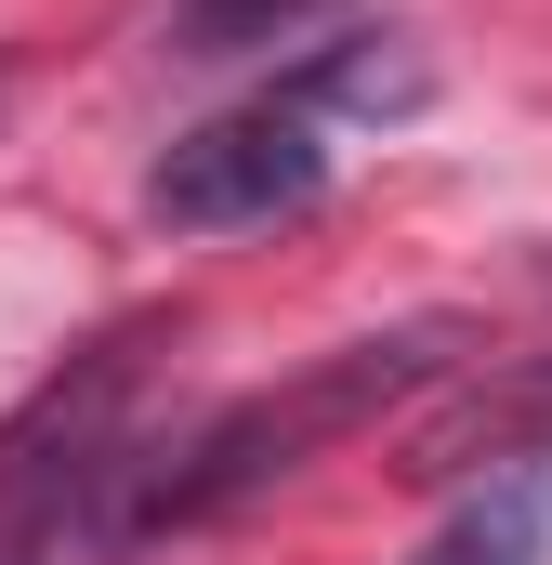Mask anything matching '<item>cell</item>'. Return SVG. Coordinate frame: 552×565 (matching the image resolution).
Masks as SVG:
<instances>
[{"label": "cell", "mask_w": 552, "mask_h": 565, "mask_svg": "<svg viewBox=\"0 0 552 565\" xmlns=\"http://www.w3.org/2000/svg\"><path fill=\"white\" fill-rule=\"evenodd\" d=\"M447 355H460V329H447V316H408V329H382V342H342V355L289 369L264 395H237L224 422H198L184 447H158V526H211V513L289 487V473L329 460L342 434H369L382 408H408Z\"/></svg>", "instance_id": "6da1fadb"}, {"label": "cell", "mask_w": 552, "mask_h": 565, "mask_svg": "<svg viewBox=\"0 0 552 565\" xmlns=\"http://www.w3.org/2000/svg\"><path fill=\"white\" fill-rule=\"evenodd\" d=\"M316 198H329V132L289 93L198 119V132L158 158V184H145V211L171 237H237V224H276V211H316Z\"/></svg>", "instance_id": "7a4b0ae2"}, {"label": "cell", "mask_w": 552, "mask_h": 565, "mask_svg": "<svg viewBox=\"0 0 552 565\" xmlns=\"http://www.w3.org/2000/svg\"><path fill=\"white\" fill-rule=\"evenodd\" d=\"M540 447H552V355H527V369L474 382L447 422H421L408 473H434V487H474V473H500V460H540Z\"/></svg>", "instance_id": "3957f363"}, {"label": "cell", "mask_w": 552, "mask_h": 565, "mask_svg": "<svg viewBox=\"0 0 552 565\" xmlns=\"http://www.w3.org/2000/svg\"><path fill=\"white\" fill-rule=\"evenodd\" d=\"M421 565H552V447H540V460L474 473V500L434 526V553H421Z\"/></svg>", "instance_id": "277c9868"}, {"label": "cell", "mask_w": 552, "mask_h": 565, "mask_svg": "<svg viewBox=\"0 0 552 565\" xmlns=\"http://www.w3.org/2000/svg\"><path fill=\"white\" fill-rule=\"evenodd\" d=\"M342 0H158V40L184 53V66H237V53H276V40H302V26H329Z\"/></svg>", "instance_id": "5b68a950"}]
</instances>
